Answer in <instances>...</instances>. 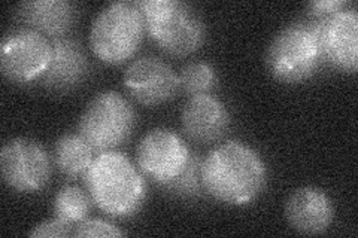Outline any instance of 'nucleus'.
<instances>
[{"label": "nucleus", "instance_id": "nucleus-9", "mask_svg": "<svg viewBox=\"0 0 358 238\" xmlns=\"http://www.w3.org/2000/svg\"><path fill=\"white\" fill-rule=\"evenodd\" d=\"M192 152L184 139L169 128H154L141 139L136 161L141 172L166 186L184 172Z\"/></svg>", "mask_w": 358, "mask_h": 238}, {"label": "nucleus", "instance_id": "nucleus-6", "mask_svg": "<svg viewBox=\"0 0 358 238\" xmlns=\"http://www.w3.org/2000/svg\"><path fill=\"white\" fill-rule=\"evenodd\" d=\"M136 113L130 101L117 91H102L88 101L78 124V133L94 151H114L131 135Z\"/></svg>", "mask_w": 358, "mask_h": 238}, {"label": "nucleus", "instance_id": "nucleus-1", "mask_svg": "<svg viewBox=\"0 0 358 238\" xmlns=\"http://www.w3.org/2000/svg\"><path fill=\"white\" fill-rule=\"evenodd\" d=\"M201 182L208 194L230 206H245L267 182V165L254 147L239 140L215 146L201 161Z\"/></svg>", "mask_w": 358, "mask_h": 238}, {"label": "nucleus", "instance_id": "nucleus-12", "mask_svg": "<svg viewBox=\"0 0 358 238\" xmlns=\"http://www.w3.org/2000/svg\"><path fill=\"white\" fill-rule=\"evenodd\" d=\"M285 218L297 232L321 234L330 228L334 207L326 191L317 186H301L288 197Z\"/></svg>", "mask_w": 358, "mask_h": 238}, {"label": "nucleus", "instance_id": "nucleus-21", "mask_svg": "<svg viewBox=\"0 0 358 238\" xmlns=\"http://www.w3.org/2000/svg\"><path fill=\"white\" fill-rule=\"evenodd\" d=\"M30 237H69L73 235L72 223L62 221L59 218L43 221L42 223L33 226L29 232Z\"/></svg>", "mask_w": 358, "mask_h": 238}, {"label": "nucleus", "instance_id": "nucleus-10", "mask_svg": "<svg viewBox=\"0 0 358 238\" xmlns=\"http://www.w3.org/2000/svg\"><path fill=\"white\" fill-rule=\"evenodd\" d=\"M317 31L321 57L333 67L355 73L358 67V15L343 8L330 17L310 20Z\"/></svg>", "mask_w": 358, "mask_h": 238}, {"label": "nucleus", "instance_id": "nucleus-19", "mask_svg": "<svg viewBox=\"0 0 358 238\" xmlns=\"http://www.w3.org/2000/svg\"><path fill=\"white\" fill-rule=\"evenodd\" d=\"M201 186H203V182H201V161L197 155L192 154L184 172L164 188L175 192L179 197H194L200 194Z\"/></svg>", "mask_w": 358, "mask_h": 238}, {"label": "nucleus", "instance_id": "nucleus-11", "mask_svg": "<svg viewBox=\"0 0 358 238\" xmlns=\"http://www.w3.org/2000/svg\"><path fill=\"white\" fill-rule=\"evenodd\" d=\"M127 93L139 103L154 106L172 100L179 87V76L164 60L145 55L133 60L122 76Z\"/></svg>", "mask_w": 358, "mask_h": 238}, {"label": "nucleus", "instance_id": "nucleus-15", "mask_svg": "<svg viewBox=\"0 0 358 238\" xmlns=\"http://www.w3.org/2000/svg\"><path fill=\"white\" fill-rule=\"evenodd\" d=\"M17 14L30 29L55 39L73 26L76 9L67 0H30L17 6Z\"/></svg>", "mask_w": 358, "mask_h": 238}, {"label": "nucleus", "instance_id": "nucleus-17", "mask_svg": "<svg viewBox=\"0 0 358 238\" xmlns=\"http://www.w3.org/2000/svg\"><path fill=\"white\" fill-rule=\"evenodd\" d=\"M92 204L93 200L88 191L75 185H66L54 197V214L55 218L69 223L81 222L92 210Z\"/></svg>", "mask_w": 358, "mask_h": 238}, {"label": "nucleus", "instance_id": "nucleus-18", "mask_svg": "<svg viewBox=\"0 0 358 238\" xmlns=\"http://www.w3.org/2000/svg\"><path fill=\"white\" fill-rule=\"evenodd\" d=\"M217 84L215 69L209 63L193 61L182 67L179 73V87L189 96L208 94Z\"/></svg>", "mask_w": 358, "mask_h": 238}, {"label": "nucleus", "instance_id": "nucleus-3", "mask_svg": "<svg viewBox=\"0 0 358 238\" xmlns=\"http://www.w3.org/2000/svg\"><path fill=\"white\" fill-rule=\"evenodd\" d=\"M145 29L169 55L196 52L205 40V22L192 5L181 0H139Z\"/></svg>", "mask_w": 358, "mask_h": 238}, {"label": "nucleus", "instance_id": "nucleus-4", "mask_svg": "<svg viewBox=\"0 0 358 238\" xmlns=\"http://www.w3.org/2000/svg\"><path fill=\"white\" fill-rule=\"evenodd\" d=\"M145 30L139 2L117 0L106 5L93 20L90 47L103 63L121 64L138 51Z\"/></svg>", "mask_w": 358, "mask_h": 238}, {"label": "nucleus", "instance_id": "nucleus-5", "mask_svg": "<svg viewBox=\"0 0 358 238\" xmlns=\"http://www.w3.org/2000/svg\"><path fill=\"white\" fill-rule=\"evenodd\" d=\"M266 67L276 81L299 84L318 70L322 61L312 21H297L282 27L266 51Z\"/></svg>", "mask_w": 358, "mask_h": 238}, {"label": "nucleus", "instance_id": "nucleus-16", "mask_svg": "<svg viewBox=\"0 0 358 238\" xmlns=\"http://www.w3.org/2000/svg\"><path fill=\"white\" fill-rule=\"evenodd\" d=\"M54 164L67 177H81L94 161V149L80 133H64L54 143Z\"/></svg>", "mask_w": 358, "mask_h": 238}, {"label": "nucleus", "instance_id": "nucleus-8", "mask_svg": "<svg viewBox=\"0 0 358 238\" xmlns=\"http://www.w3.org/2000/svg\"><path fill=\"white\" fill-rule=\"evenodd\" d=\"M3 182L21 194L39 192L51 179V160L45 147L29 137L8 140L0 151Z\"/></svg>", "mask_w": 358, "mask_h": 238}, {"label": "nucleus", "instance_id": "nucleus-7", "mask_svg": "<svg viewBox=\"0 0 358 238\" xmlns=\"http://www.w3.org/2000/svg\"><path fill=\"white\" fill-rule=\"evenodd\" d=\"M52 57V43L38 30L14 29L0 43V67L6 79L27 84L41 79L47 72Z\"/></svg>", "mask_w": 358, "mask_h": 238}, {"label": "nucleus", "instance_id": "nucleus-22", "mask_svg": "<svg viewBox=\"0 0 358 238\" xmlns=\"http://www.w3.org/2000/svg\"><path fill=\"white\" fill-rule=\"evenodd\" d=\"M345 6L346 3L343 0H317V2L308 3L306 9L313 20H320L339 13Z\"/></svg>", "mask_w": 358, "mask_h": 238}, {"label": "nucleus", "instance_id": "nucleus-14", "mask_svg": "<svg viewBox=\"0 0 358 238\" xmlns=\"http://www.w3.org/2000/svg\"><path fill=\"white\" fill-rule=\"evenodd\" d=\"M51 43L52 57L41 82L51 91H71L84 81L88 73L87 55L81 45L73 39L55 38Z\"/></svg>", "mask_w": 358, "mask_h": 238}, {"label": "nucleus", "instance_id": "nucleus-20", "mask_svg": "<svg viewBox=\"0 0 358 238\" xmlns=\"http://www.w3.org/2000/svg\"><path fill=\"white\" fill-rule=\"evenodd\" d=\"M75 237H121L124 235L114 223L103 219H84L73 231Z\"/></svg>", "mask_w": 358, "mask_h": 238}, {"label": "nucleus", "instance_id": "nucleus-2", "mask_svg": "<svg viewBox=\"0 0 358 238\" xmlns=\"http://www.w3.org/2000/svg\"><path fill=\"white\" fill-rule=\"evenodd\" d=\"M93 202L110 218L138 213L147 198V182L130 158L117 151L100 152L84 174Z\"/></svg>", "mask_w": 358, "mask_h": 238}, {"label": "nucleus", "instance_id": "nucleus-13", "mask_svg": "<svg viewBox=\"0 0 358 238\" xmlns=\"http://www.w3.org/2000/svg\"><path fill=\"white\" fill-rule=\"evenodd\" d=\"M181 121L189 139L199 143H210L222 137L229 130L230 113L215 96L197 94L187 100Z\"/></svg>", "mask_w": 358, "mask_h": 238}]
</instances>
